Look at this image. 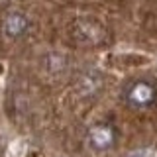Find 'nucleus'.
I'll use <instances>...</instances> for the list:
<instances>
[{"label": "nucleus", "mask_w": 157, "mask_h": 157, "mask_svg": "<svg viewBox=\"0 0 157 157\" xmlns=\"http://www.w3.org/2000/svg\"><path fill=\"white\" fill-rule=\"evenodd\" d=\"M2 28H4V33L8 37H22L29 29V20L20 12H12L4 18Z\"/></svg>", "instance_id": "7ed1b4c3"}, {"label": "nucleus", "mask_w": 157, "mask_h": 157, "mask_svg": "<svg viewBox=\"0 0 157 157\" xmlns=\"http://www.w3.org/2000/svg\"><path fill=\"white\" fill-rule=\"evenodd\" d=\"M86 140H88V145H90L92 149L106 151L116 144V130H114L112 124L102 122V124H96V126H92L90 130H88Z\"/></svg>", "instance_id": "f03ea898"}, {"label": "nucleus", "mask_w": 157, "mask_h": 157, "mask_svg": "<svg viewBox=\"0 0 157 157\" xmlns=\"http://www.w3.org/2000/svg\"><path fill=\"white\" fill-rule=\"evenodd\" d=\"M124 98L134 108H149L157 100V88L149 81H134L126 88Z\"/></svg>", "instance_id": "f257e3e1"}]
</instances>
